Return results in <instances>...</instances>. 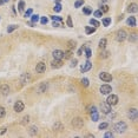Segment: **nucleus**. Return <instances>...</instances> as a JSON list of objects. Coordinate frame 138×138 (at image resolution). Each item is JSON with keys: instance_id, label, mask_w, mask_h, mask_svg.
I'll use <instances>...</instances> for the list:
<instances>
[{"instance_id": "2", "label": "nucleus", "mask_w": 138, "mask_h": 138, "mask_svg": "<svg viewBox=\"0 0 138 138\" xmlns=\"http://www.w3.org/2000/svg\"><path fill=\"white\" fill-rule=\"evenodd\" d=\"M128 38V34H126V32L124 31V30H120V31L117 32V34H116V40L117 41H124L125 39Z\"/></svg>"}, {"instance_id": "8", "label": "nucleus", "mask_w": 138, "mask_h": 138, "mask_svg": "<svg viewBox=\"0 0 138 138\" xmlns=\"http://www.w3.org/2000/svg\"><path fill=\"white\" fill-rule=\"evenodd\" d=\"M30 80H31V77H30L28 73H24V74L20 77V83H21V85L28 84V83H30Z\"/></svg>"}, {"instance_id": "36", "label": "nucleus", "mask_w": 138, "mask_h": 138, "mask_svg": "<svg viewBox=\"0 0 138 138\" xmlns=\"http://www.w3.org/2000/svg\"><path fill=\"white\" fill-rule=\"evenodd\" d=\"M5 115H6V111H5V109L2 106H0V118H4Z\"/></svg>"}, {"instance_id": "27", "label": "nucleus", "mask_w": 138, "mask_h": 138, "mask_svg": "<svg viewBox=\"0 0 138 138\" xmlns=\"http://www.w3.org/2000/svg\"><path fill=\"white\" fill-rule=\"evenodd\" d=\"M19 11H20V12H22V11H24V8H25V2H24V1H22V0H20V1H19Z\"/></svg>"}, {"instance_id": "19", "label": "nucleus", "mask_w": 138, "mask_h": 138, "mask_svg": "<svg viewBox=\"0 0 138 138\" xmlns=\"http://www.w3.org/2000/svg\"><path fill=\"white\" fill-rule=\"evenodd\" d=\"M53 129L56 130V131H62L63 130V125H62V123L60 122H57L56 124L53 125Z\"/></svg>"}, {"instance_id": "12", "label": "nucleus", "mask_w": 138, "mask_h": 138, "mask_svg": "<svg viewBox=\"0 0 138 138\" xmlns=\"http://www.w3.org/2000/svg\"><path fill=\"white\" fill-rule=\"evenodd\" d=\"M63 66V62L62 59H54L53 62L51 63V67L52 69H59V67Z\"/></svg>"}, {"instance_id": "26", "label": "nucleus", "mask_w": 138, "mask_h": 138, "mask_svg": "<svg viewBox=\"0 0 138 138\" xmlns=\"http://www.w3.org/2000/svg\"><path fill=\"white\" fill-rule=\"evenodd\" d=\"M51 19H52L53 21H59V22L63 21V18H62V17H58V15H52Z\"/></svg>"}, {"instance_id": "49", "label": "nucleus", "mask_w": 138, "mask_h": 138, "mask_svg": "<svg viewBox=\"0 0 138 138\" xmlns=\"http://www.w3.org/2000/svg\"><path fill=\"white\" fill-rule=\"evenodd\" d=\"M77 63H78V60H77V59H73V60H72V63H71V67L77 66Z\"/></svg>"}, {"instance_id": "31", "label": "nucleus", "mask_w": 138, "mask_h": 138, "mask_svg": "<svg viewBox=\"0 0 138 138\" xmlns=\"http://www.w3.org/2000/svg\"><path fill=\"white\" fill-rule=\"evenodd\" d=\"M67 44H69V49H70V50H72V49H74V47H76V41H72V40H70Z\"/></svg>"}, {"instance_id": "55", "label": "nucleus", "mask_w": 138, "mask_h": 138, "mask_svg": "<svg viewBox=\"0 0 138 138\" xmlns=\"http://www.w3.org/2000/svg\"><path fill=\"white\" fill-rule=\"evenodd\" d=\"M103 1H106V0H103Z\"/></svg>"}, {"instance_id": "1", "label": "nucleus", "mask_w": 138, "mask_h": 138, "mask_svg": "<svg viewBox=\"0 0 138 138\" xmlns=\"http://www.w3.org/2000/svg\"><path fill=\"white\" fill-rule=\"evenodd\" d=\"M126 129H128V125L125 124L124 122H118V123L115 124V131L118 132V134H123V132H125Z\"/></svg>"}, {"instance_id": "21", "label": "nucleus", "mask_w": 138, "mask_h": 138, "mask_svg": "<svg viewBox=\"0 0 138 138\" xmlns=\"http://www.w3.org/2000/svg\"><path fill=\"white\" fill-rule=\"evenodd\" d=\"M105 46H106V39L103 38V39H100V41H99V47L103 50V49H105Z\"/></svg>"}, {"instance_id": "30", "label": "nucleus", "mask_w": 138, "mask_h": 138, "mask_svg": "<svg viewBox=\"0 0 138 138\" xmlns=\"http://www.w3.org/2000/svg\"><path fill=\"white\" fill-rule=\"evenodd\" d=\"M90 24H91V25H93L94 27H97V26H99V25H100V24H99L96 19H90Z\"/></svg>"}, {"instance_id": "24", "label": "nucleus", "mask_w": 138, "mask_h": 138, "mask_svg": "<svg viewBox=\"0 0 138 138\" xmlns=\"http://www.w3.org/2000/svg\"><path fill=\"white\" fill-rule=\"evenodd\" d=\"M37 131H38L37 126H31V128H30V135H31V136H34V135H37Z\"/></svg>"}, {"instance_id": "48", "label": "nucleus", "mask_w": 138, "mask_h": 138, "mask_svg": "<svg viewBox=\"0 0 138 138\" xmlns=\"http://www.w3.org/2000/svg\"><path fill=\"white\" fill-rule=\"evenodd\" d=\"M52 25H53L54 27H59V26H62V24H60L59 21H53V22H52Z\"/></svg>"}, {"instance_id": "11", "label": "nucleus", "mask_w": 138, "mask_h": 138, "mask_svg": "<svg viewBox=\"0 0 138 138\" xmlns=\"http://www.w3.org/2000/svg\"><path fill=\"white\" fill-rule=\"evenodd\" d=\"M100 109H102V111L104 113H110L112 111L111 110V105L110 104H107V103H103L102 105H100Z\"/></svg>"}, {"instance_id": "5", "label": "nucleus", "mask_w": 138, "mask_h": 138, "mask_svg": "<svg viewBox=\"0 0 138 138\" xmlns=\"http://www.w3.org/2000/svg\"><path fill=\"white\" fill-rule=\"evenodd\" d=\"M99 78H100L103 81H105V83H109V81L112 80V76L110 73H107V72H102V73L99 74Z\"/></svg>"}, {"instance_id": "18", "label": "nucleus", "mask_w": 138, "mask_h": 138, "mask_svg": "<svg viewBox=\"0 0 138 138\" xmlns=\"http://www.w3.org/2000/svg\"><path fill=\"white\" fill-rule=\"evenodd\" d=\"M128 11H129V12H131V13H135V12H137V5H136V4H131L129 6Z\"/></svg>"}, {"instance_id": "16", "label": "nucleus", "mask_w": 138, "mask_h": 138, "mask_svg": "<svg viewBox=\"0 0 138 138\" xmlns=\"http://www.w3.org/2000/svg\"><path fill=\"white\" fill-rule=\"evenodd\" d=\"M47 90V83H41V84L38 86V93H43V92H45Z\"/></svg>"}, {"instance_id": "40", "label": "nucleus", "mask_w": 138, "mask_h": 138, "mask_svg": "<svg viewBox=\"0 0 138 138\" xmlns=\"http://www.w3.org/2000/svg\"><path fill=\"white\" fill-rule=\"evenodd\" d=\"M81 84L84 85L85 87H86V86H89V79H87V78H83V80H81Z\"/></svg>"}, {"instance_id": "54", "label": "nucleus", "mask_w": 138, "mask_h": 138, "mask_svg": "<svg viewBox=\"0 0 138 138\" xmlns=\"http://www.w3.org/2000/svg\"><path fill=\"white\" fill-rule=\"evenodd\" d=\"M7 1H8V0H4V2H7Z\"/></svg>"}, {"instance_id": "34", "label": "nucleus", "mask_w": 138, "mask_h": 138, "mask_svg": "<svg viewBox=\"0 0 138 138\" xmlns=\"http://www.w3.org/2000/svg\"><path fill=\"white\" fill-rule=\"evenodd\" d=\"M53 8H54V11H56V12H60V11H62V5H60V4L58 2V4H56V5H54V7H53Z\"/></svg>"}, {"instance_id": "56", "label": "nucleus", "mask_w": 138, "mask_h": 138, "mask_svg": "<svg viewBox=\"0 0 138 138\" xmlns=\"http://www.w3.org/2000/svg\"><path fill=\"white\" fill-rule=\"evenodd\" d=\"M57 1H59V0H57Z\"/></svg>"}, {"instance_id": "32", "label": "nucleus", "mask_w": 138, "mask_h": 138, "mask_svg": "<svg viewBox=\"0 0 138 138\" xmlns=\"http://www.w3.org/2000/svg\"><path fill=\"white\" fill-rule=\"evenodd\" d=\"M85 54H86V57H87V58H90V57L92 56V51H91L89 47H86V49H85Z\"/></svg>"}, {"instance_id": "51", "label": "nucleus", "mask_w": 138, "mask_h": 138, "mask_svg": "<svg viewBox=\"0 0 138 138\" xmlns=\"http://www.w3.org/2000/svg\"><path fill=\"white\" fill-rule=\"evenodd\" d=\"M105 137L106 138H112L113 137V134H112V132H106V134H105Z\"/></svg>"}, {"instance_id": "6", "label": "nucleus", "mask_w": 138, "mask_h": 138, "mask_svg": "<svg viewBox=\"0 0 138 138\" xmlns=\"http://www.w3.org/2000/svg\"><path fill=\"white\" fill-rule=\"evenodd\" d=\"M111 86L110 85H107V84H104L100 86V92H102L103 94H109V93H111Z\"/></svg>"}, {"instance_id": "4", "label": "nucleus", "mask_w": 138, "mask_h": 138, "mask_svg": "<svg viewBox=\"0 0 138 138\" xmlns=\"http://www.w3.org/2000/svg\"><path fill=\"white\" fill-rule=\"evenodd\" d=\"M106 103L107 104H110V105H116L117 103H118V97H117L116 94H110L106 99Z\"/></svg>"}, {"instance_id": "44", "label": "nucleus", "mask_w": 138, "mask_h": 138, "mask_svg": "<svg viewBox=\"0 0 138 138\" xmlns=\"http://www.w3.org/2000/svg\"><path fill=\"white\" fill-rule=\"evenodd\" d=\"M67 25L70 27H73V24H72V19L71 17H67Z\"/></svg>"}, {"instance_id": "45", "label": "nucleus", "mask_w": 138, "mask_h": 138, "mask_svg": "<svg viewBox=\"0 0 138 138\" xmlns=\"http://www.w3.org/2000/svg\"><path fill=\"white\" fill-rule=\"evenodd\" d=\"M90 113H94V112H97V109H96V106H91L90 107Z\"/></svg>"}, {"instance_id": "17", "label": "nucleus", "mask_w": 138, "mask_h": 138, "mask_svg": "<svg viewBox=\"0 0 138 138\" xmlns=\"http://www.w3.org/2000/svg\"><path fill=\"white\" fill-rule=\"evenodd\" d=\"M126 22H128V25H130V26H132V27L136 26V19H135V17H129Z\"/></svg>"}, {"instance_id": "10", "label": "nucleus", "mask_w": 138, "mask_h": 138, "mask_svg": "<svg viewBox=\"0 0 138 138\" xmlns=\"http://www.w3.org/2000/svg\"><path fill=\"white\" fill-rule=\"evenodd\" d=\"M128 116H129L130 119H132V120H137V110L136 109H130L129 112H128Z\"/></svg>"}, {"instance_id": "35", "label": "nucleus", "mask_w": 138, "mask_h": 138, "mask_svg": "<svg viewBox=\"0 0 138 138\" xmlns=\"http://www.w3.org/2000/svg\"><path fill=\"white\" fill-rule=\"evenodd\" d=\"M84 5V0H78V1H76V4H74V7H80V6H83Z\"/></svg>"}, {"instance_id": "53", "label": "nucleus", "mask_w": 138, "mask_h": 138, "mask_svg": "<svg viewBox=\"0 0 138 138\" xmlns=\"http://www.w3.org/2000/svg\"><path fill=\"white\" fill-rule=\"evenodd\" d=\"M4 4V0H0V5H2Z\"/></svg>"}, {"instance_id": "42", "label": "nucleus", "mask_w": 138, "mask_h": 138, "mask_svg": "<svg viewBox=\"0 0 138 138\" xmlns=\"http://www.w3.org/2000/svg\"><path fill=\"white\" fill-rule=\"evenodd\" d=\"M47 21H49V19L46 18V17H43V18L40 19V22H41L43 25H46V24H47Z\"/></svg>"}, {"instance_id": "41", "label": "nucleus", "mask_w": 138, "mask_h": 138, "mask_svg": "<svg viewBox=\"0 0 138 138\" xmlns=\"http://www.w3.org/2000/svg\"><path fill=\"white\" fill-rule=\"evenodd\" d=\"M107 126H109V124H107V123H102V124L99 125V130H104V129H106Z\"/></svg>"}, {"instance_id": "15", "label": "nucleus", "mask_w": 138, "mask_h": 138, "mask_svg": "<svg viewBox=\"0 0 138 138\" xmlns=\"http://www.w3.org/2000/svg\"><path fill=\"white\" fill-rule=\"evenodd\" d=\"M91 69H92V64H91V63H90V62H86V63H85V64H84V65L81 66V69H80V71H81V72H83V73H84V72H87V71H90Z\"/></svg>"}, {"instance_id": "7", "label": "nucleus", "mask_w": 138, "mask_h": 138, "mask_svg": "<svg viewBox=\"0 0 138 138\" xmlns=\"http://www.w3.org/2000/svg\"><path fill=\"white\" fill-rule=\"evenodd\" d=\"M24 109H25V105H24V103L22 102H15V104H14V111L15 112H21L24 111Z\"/></svg>"}, {"instance_id": "50", "label": "nucleus", "mask_w": 138, "mask_h": 138, "mask_svg": "<svg viewBox=\"0 0 138 138\" xmlns=\"http://www.w3.org/2000/svg\"><path fill=\"white\" fill-rule=\"evenodd\" d=\"M107 56H109V52H107V51H105V52H103V53L100 54V57H102V58H106Z\"/></svg>"}, {"instance_id": "20", "label": "nucleus", "mask_w": 138, "mask_h": 138, "mask_svg": "<svg viewBox=\"0 0 138 138\" xmlns=\"http://www.w3.org/2000/svg\"><path fill=\"white\" fill-rule=\"evenodd\" d=\"M85 32H86V34H92V33H94V32H96V28H94V27L86 26V28H85Z\"/></svg>"}, {"instance_id": "3", "label": "nucleus", "mask_w": 138, "mask_h": 138, "mask_svg": "<svg viewBox=\"0 0 138 138\" xmlns=\"http://www.w3.org/2000/svg\"><path fill=\"white\" fill-rule=\"evenodd\" d=\"M72 126L73 128H77V129H80V128H83V125H84V122L81 118H74V119L72 120Z\"/></svg>"}, {"instance_id": "28", "label": "nucleus", "mask_w": 138, "mask_h": 138, "mask_svg": "<svg viewBox=\"0 0 138 138\" xmlns=\"http://www.w3.org/2000/svg\"><path fill=\"white\" fill-rule=\"evenodd\" d=\"M83 12H84L86 15H89V14L92 13V9L90 8V7H84V8H83Z\"/></svg>"}, {"instance_id": "9", "label": "nucleus", "mask_w": 138, "mask_h": 138, "mask_svg": "<svg viewBox=\"0 0 138 138\" xmlns=\"http://www.w3.org/2000/svg\"><path fill=\"white\" fill-rule=\"evenodd\" d=\"M45 70H46V65H45V63L40 62L37 64L36 66V71L38 72V73H43V72H45Z\"/></svg>"}, {"instance_id": "22", "label": "nucleus", "mask_w": 138, "mask_h": 138, "mask_svg": "<svg viewBox=\"0 0 138 138\" xmlns=\"http://www.w3.org/2000/svg\"><path fill=\"white\" fill-rule=\"evenodd\" d=\"M72 56V51L71 50H69V51H66V52H64V57L63 58L64 59H70Z\"/></svg>"}, {"instance_id": "13", "label": "nucleus", "mask_w": 138, "mask_h": 138, "mask_svg": "<svg viewBox=\"0 0 138 138\" xmlns=\"http://www.w3.org/2000/svg\"><path fill=\"white\" fill-rule=\"evenodd\" d=\"M0 92H1V94H4V96H7L9 93V86L7 84H2L0 86Z\"/></svg>"}, {"instance_id": "52", "label": "nucleus", "mask_w": 138, "mask_h": 138, "mask_svg": "<svg viewBox=\"0 0 138 138\" xmlns=\"http://www.w3.org/2000/svg\"><path fill=\"white\" fill-rule=\"evenodd\" d=\"M81 53H83V47L78 50V56H81Z\"/></svg>"}, {"instance_id": "43", "label": "nucleus", "mask_w": 138, "mask_h": 138, "mask_svg": "<svg viewBox=\"0 0 138 138\" xmlns=\"http://www.w3.org/2000/svg\"><path fill=\"white\" fill-rule=\"evenodd\" d=\"M100 11H102L103 13H104V12H107V11H109V6H107V5H103Z\"/></svg>"}, {"instance_id": "46", "label": "nucleus", "mask_w": 138, "mask_h": 138, "mask_svg": "<svg viewBox=\"0 0 138 138\" xmlns=\"http://www.w3.org/2000/svg\"><path fill=\"white\" fill-rule=\"evenodd\" d=\"M6 130H7V128H5V126L0 128V135H4L5 132H6Z\"/></svg>"}, {"instance_id": "39", "label": "nucleus", "mask_w": 138, "mask_h": 138, "mask_svg": "<svg viewBox=\"0 0 138 138\" xmlns=\"http://www.w3.org/2000/svg\"><path fill=\"white\" fill-rule=\"evenodd\" d=\"M91 117H92V120H98V118H99V116H98V113L97 112H94V113H91Z\"/></svg>"}, {"instance_id": "14", "label": "nucleus", "mask_w": 138, "mask_h": 138, "mask_svg": "<svg viewBox=\"0 0 138 138\" xmlns=\"http://www.w3.org/2000/svg\"><path fill=\"white\" fill-rule=\"evenodd\" d=\"M52 56H53L54 59H62L64 57V52L60 51V50H54L53 52H52Z\"/></svg>"}, {"instance_id": "33", "label": "nucleus", "mask_w": 138, "mask_h": 138, "mask_svg": "<svg viewBox=\"0 0 138 138\" xmlns=\"http://www.w3.org/2000/svg\"><path fill=\"white\" fill-rule=\"evenodd\" d=\"M31 19H32V22H34V24H36L37 21H39V15H38V14H33Z\"/></svg>"}, {"instance_id": "23", "label": "nucleus", "mask_w": 138, "mask_h": 138, "mask_svg": "<svg viewBox=\"0 0 138 138\" xmlns=\"http://www.w3.org/2000/svg\"><path fill=\"white\" fill-rule=\"evenodd\" d=\"M18 28V25H11V26L7 27V33H12L14 30H17Z\"/></svg>"}, {"instance_id": "47", "label": "nucleus", "mask_w": 138, "mask_h": 138, "mask_svg": "<svg viewBox=\"0 0 138 138\" xmlns=\"http://www.w3.org/2000/svg\"><path fill=\"white\" fill-rule=\"evenodd\" d=\"M30 15H32V9H27L26 11V13H25V17H30Z\"/></svg>"}, {"instance_id": "25", "label": "nucleus", "mask_w": 138, "mask_h": 138, "mask_svg": "<svg viewBox=\"0 0 138 138\" xmlns=\"http://www.w3.org/2000/svg\"><path fill=\"white\" fill-rule=\"evenodd\" d=\"M111 24V18H104L103 19V25L104 26H109Z\"/></svg>"}, {"instance_id": "37", "label": "nucleus", "mask_w": 138, "mask_h": 138, "mask_svg": "<svg viewBox=\"0 0 138 138\" xmlns=\"http://www.w3.org/2000/svg\"><path fill=\"white\" fill-rule=\"evenodd\" d=\"M93 15L96 17V18H100V17L103 15V12L100 11V9H99V11H96V12L93 13Z\"/></svg>"}, {"instance_id": "29", "label": "nucleus", "mask_w": 138, "mask_h": 138, "mask_svg": "<svg viewBox=\"0 0 138 138\" xmlns=\"http://www.w3.org/2000/svg\"><path fill=\"white\" fill-rule=\"evenodd\" d=\"M28 122H30V117H28V116H25V117H22V119H21V124H22V125L27 124Z\"/></svg>"}, {"instance_id": "38", "label": "nucleus", "mask_w": 138, "mask_h": 138, "mask_svg": "<svg viewBox=\"0 0 138 138\" xmlns=\"http://www.w3.org/2000/svg\"><path fill=\"white\" fill-rule=\"evenodd\" d=\"M129 40L130 41H132V43H135V41H136V40H137V34H131V36L129 37Z\"/></svg>"}]
</instances>
